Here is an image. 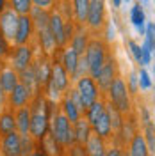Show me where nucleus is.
Returning <instances> with one entry per match:
<instances>
[{"label":"nucleus","mask_w":155,"mask_h":156,"mask_svg":"<svg viewBox=\"0 0 155 156\" xmlns=\"http://www.w3.org/2000/svg\"><path fill=\"white\" fill-rule=\"evenodd\" d=\"M50 133L64 149H70L75 144V128H73V122L64 115V112L61 110L59 105H54V108H52Z\"/></svg>","instance_id":"obj_1"},{"label":"nucleus","mask_w":155,"mask_h":156,"mask_svg":"<svg viewBox=\"0 0 155 156\" xmlns=\"http://www.w3.org/2000/svg\"><path fill=\"white\" fill-rule=\"evenodd\" d=\"M109 53H111L109 46L100 36L89 37V43H87V48H86V58H87V64H89V75L93 78H96V75L100 73V69L105 64Z\"/></svg>","instance_id":"obj_2"},{"label":"nucleus","mask_w":155,"mask_h":156,"mask_svg":"<svg viewBox=\"0 0 155 156\" xmlns=\"http://www.w3.org/2000/svg\"><path fill=\"white\" fill-rule=\"evenodd\" d=\"M107 99L114 105V107L123 112V114H130L132 112V99H130V90L127 87L125 80L118 75L112 82V85L107 90Z\"/></svg>","instance_id":"obj_3"},{"label":"nucleus","mask_w":155,"mask_h":156,"mask_svg":"<svg viewBox=\"0 0 155 156\" xmlns=\"http://www.w3.org/2000/svg\"><path fill=\"white\" fill-rule=\"evenodd\" d=\"M105 27H107L105 0H91L87 20H86V29L93 36H102V32H104Z\"/></svg>","instance_id":"obj_4"},{"label":"nucleus","mask_w":155,"mask_h":156,"mask_svg":"<svg viewBox=\"0 0 155 156\" xmlns=\"http://www.w3.org/2000/svg\"><path fill=\"white\" fill-rule=\"evenodd\" d=\"M73 85L77 87V90H78V94H80V98H82V103H84L86 110H87V107H91L98 98L104 94V92L100 90V87H98L96 80L91 76V75L80 76L78 80L73 82Z\"/></svg>","instance_id":"obj_5"},{"label":"nucleus","mask_w":155,"mask_h":156,"mask_svg":"<svg viewBox=\"0 0 155 156\" xmlns=\"http://www.w3.org/2000/svg\"><path fill=\"white\" fill-rule=\"evenodd\" d=\"M32 68H34V73H36V78H38L41 92H45L47 87H48L50 76H52V60H50V55L41 51L38 57H34Z\"/></svg>","instance_id":"obj_6"},{"label":"nucleus","mask_w":155,"mask_h":156,"mask_svg":"<svg viewBox=\"0 0 155 156\" xmlns=\"http://www.w3.org/2000/svg\"><path fill=\"white\" fill-rule=\"evenodd\" d=\"M11 66L16 69V71H23V69L32 64L34 60V48L30 46V43L27 44H14V48L9 55Z\"/></svg>","instance_id":"obj_7"},{"label":"nucleus","mask_w":155,"mask_h":156,"mask_svg":"<svg viewBox=\"0 0 155 156\" xmlns=\"http://www.w3.org/2000/svg\"><path fill=\"white\" fill-rule=\"evenodd\" d=\"M118 76V64H116V58H114V55L112 53H109V57H107L105 64L102 66V69H100V73L96 75V83L98 87H100V90L104 92V94H107V90H109V87L112 85V82H114V78Z\"/></svg>","instance_id":"obj_8"},{"label":"nucleus","mask_w":155,"mask_h":156,"mask_svg":"<svg viewBox=\"0 0 155 156\" xmlns=\"http://www.w3.org/2000/svg\"><path fill=\"white\" fill-rule=\"evenodd\" d=\"M18 20H20V14L11 5H6V9L0 12V32L9 39L13 44H14L16 29H18Z\"/></svg>","instance_id":"obj_9"},{"label":"nucleus","mask_w":155,"mask_h":156,"mask_svg":"<svg viewBox=\"0 0 155 156\" xmlns=\"http://www.w3.org/2000/svg\"><path fill=\"white\" fill-rule=\"evenodd\" d=\"M34 36H36V30H34V21L30 18V14H20L14 44H27L32 41Z\"/></svg>","instance_id":"obj_10"},{"label":"nucleus","mask_w":155,"mask_h":156,"mask_svg":"<svg viewBox=\"0 0 155 156\" xmlns=\"http://www.w3.org/2000/svg\"><path fill=\"white\" fill-rule=\"evenodd\" d=\"M30 101H32V94H30L29 89L25 87L21 82L7 94V105L11 108H14V110L21 108V107H27Z\"/></svg>","instance_id":"obj_11"},{"label":"nucleus","mask_w":155,"mask_h":156,"mask_svg":"<svg viewBox=\"0 0 155 156\" xmlns=\"http://www.w3.org/2000/svg\"><path fill=\"white\" fill-rule=\"evenodd\" d=\"M20 142H21V135L18 131H11L6 133L0 138V149H2V154L6 156H18L20 154Z\"/></svg>","instance_id":"obj_12"},{"label":"nucleus","mask_w":155,"mask_h":156,"mask_svg":"<svg viewBox=\"0 0 155 156\" xmlns=\"http://www.w3.org/2000/svg\"><path fill=\"white\" fill-rule=\"evenodd\" d=\"M87 43H89V30L86 27H82V25H75V34L70 41V46L75 50L78 55H84Z\"/></svg>","instance_id":"obj_13"},{"label":"nucleus","mask_w":155,"mask_h":156,"mask_svg":"<svg viewBox=\"0 0 155 156\" xmlns=\"http://www.w3.org/2000/svg\"><path fill=\"white\" fill-rule=\"evenodd\" d=\"M20 83V73L13 66H6L0 69V85L4 87V90L9 94L13 89Z\"/></svg>","instance_id":"obj_14"},{"label":"nucleus","mask_w":155,"mask_h":156,"mask_svg":"<svg viewBox=\"0 0 155 156\" xmlns=\"http://www.w3.org/2000/svg\"><path fill=\"white\" fill-rule=\"evenodd\" d=\"M89 4L91 0H71V16L75 25L86 27L87 12H89Z\"/></svg>","instance_id":"obj_15"},{"label":"nucleus","mask_w":155,"mask_h":156,"mask_svg":"<svg viewBox=\"0 0 155 156\" xmlns=\"http://www.w3.org/2000/svg\"><path fill=\"white\" fill-rule=\"evenodd\" d=\"M93 131L98 133V135L102 136L105 142H109L112 136H114V129H112V124H111V117H109V112H104L102 117L98 119L96 122L93 124Z\"/></svg>","instance_id":"obj_16"},{"label":"nucleus","mask_w":155,"mask_h":156,"mask_svg":"<svg viewBox=\"0 0 155 156\" xmlns=\"http://www.w3.org/2000/svg\"><path fill=\"white\" fill-rule=\"evenodd\" d=\"M73 128H75V144L86 146L87 138L93 133V126L89 124V121L86 119V115H82L78 121H75L73 122Z\"/></svg>","instance_id":"obj_17"},{"label":"nucleus","mask_w":155,"mask_h":156,"mask_svg":"<svg viewBox=\"0 0 155 156\" xmlns=\"http://www.w3.org/2000/svg\"><path fill=\"white\" fill-rule=\"evenodd\" d=\"M20 82L25 85V87L29 89V92L32 94V98L39 94L41 92V89H39V83H38V78H36V73H34V68H32V64L27 66V68L23 69V71H20Z\"/></svg>","instance_id":"obj_18"},{"label":"nucleus","mask_w":155,"mask_h":156,"mask_svg":"<svg viewBox=\"0 0 155 156\" xmlns=\"http://www.w3.org/2000/svg\"><path fill=\"white\" fill-rule=\"evenodd\" d=\"M14 117H16V131L21 133V135L30 133V103L27 107L16 108Z\"/></svg>","instance_id":"obj_19"},{"label":"nucleus","mask_w":155,"mask_h":156,"mask_svg":"<svg viewBox=\"0 0 155 156\" xmlns=\"http://www.w3.org/2000/svg\"><path fill=\"white\" fill-rule=\"evenodd\" d=\"M105 149H107V142L98 133L93 131L91 136L87 138V142H86V153L91 156H104L107 153Z\"/></svg>","instance_id":"obj_20"},{"label":"nucleus","mask_w":155,"mask_h":156,"mask_svg":"<svg viewBox=\"0 0 155 156\" xmlns=\"http://www.w3.org/2000/svg\"><path fill=\"white\" fill-rule=\"evenodd\" d=\"M150 153V147L146 144L145 133H139L137 131L136 135L132 136V140L128 142V154L132 156H146Z\"/></svg>","instance_id":"obj_21"},{"label":"nucleus","mask_w":155,"mask_h":156,"mask_svg":"<svg viewBox=\"0 0 155 156\" xmlns=\"http://www.w3.org/2000/svg\"><path fill=\"white\" fill-rule=\"evenodd\" d=\"M59 57H61V62H62V66L66 68V71L70 73V76H73V73H75V69H77V64H78V55L75 50L71 48V46H66V48H62V51L59 53Z\"/></svg>","instance_id":"obj_22"},{"label":"nucleus","mask_w":155,"mask_h":156,"mask_svg":"<svg viewBox=\"0 0 155 156\" xmlns=\"http://www.w3.org/2000/svg\"><path fill=\"white\" fill-rule=\"evenodd\" d=\"M16 129V117H14V108H11L9 105H6L2 114H0V131L2 135L11 133Z\"/></svg>","instance_id":"obj_23"},{"label":"nucleus","mask_w":155,"mask_h":156,"mask_svg":"<svg viewBox=\"0 0 155 156\" xmlns=\"http://www.w3.org/2000/svg\"><path fill=\"white\" fill-rule=\"evenodd\" d=\"M59 107H61V110L64 112V115L68 117L71 122L78 121L80 117L84 115V114L80 112V108H78L77 105H75V103H73V101H71L68 96H66V94H64V98H62V101H61V105H59Z\"/></svg>","instance_id":"obj_24"},{"label":"nucleus","mask_w":155,"mask_h":156,"mask_svg":"<svg viewBox=\"0 0 155 156\" xmlns=\"http://www.w3.org/2000/svg\"><path fill=\"white\" fill-rule=\"evenodd\" d=\"M130 20H132V23H134V27L137 29L139 34H145L146 29H145V12H143V7H141V4L137 2L132 5V11H130Z\"/></svg>","instance_id":"obj_25"},{"label":"nucleus","mask_w":155,"mask_h":156,"mask_svg":"<svg viewBox=\"0 0 155 156\" xmlns=\"http://www.w3.org/2000/svg\"><path fill=\"white\" fill-rule=\"evenodd\" d=\"M21 135V133H20ZM38 149V140L34 136L27 133V135H21V142H20V154H34Z\"/></svg>","instance_id":"obj_26"},{"label":"nucleus","mask_w":155,"mask_h":156,"mask_svg":"<svg viewBox=\"0 0 155 156\" xmlns=\"http://www.w3.org/2000/svg\"><path fill=\"white\" fill-rule=\"evenodd\" d=\"M9 5L16 11L18 14H30L32 11V0H9Z\"/></svg>","instance_id":"obj_27"},{"label":"nucleus","mask_w":155,"mask_h":156,"mask_svg":"<svg viewBox=\"0 0 155 156\" xmlns=\"http://www.w3.org/2000/svg\"><path fill=\"white\" fill-rule=\"evenodd\" d=\"M86 75H89V64H87L86 53H84V55H80V57H78V64H77V69H75L73 76H71V82L78 80L80 76H86Z\"/></svg>","instance_id":"obj_28"},{"label":"nucleus","mask_w":155,"mask_h":156,"mask_svg":"<svg viewBox=\"0 0 155 156\" xmlns=\"http://www.w3.org/2000/svg\"><path fill=\"white\" fill-rule=\"evenodd\" d=\"M145 138H146V144L150 147V151H155V124L152 122H146L145 124Z\"/></svg>","instance_id":"obj_29"},{"label":"nucleus","mask_w":155,"mask_h":156,"mask_svg":"<svg viewBox=\"0 0 155 156\" xmlns=\"http://www.w3.org/2000/svg\"><path fill=\"white\" fill-rule=\"evenodd\" d=\"M11 44L13 43L0 32V58H7L11 55V51H13L11 50Z\"/></svg>","instance_id":"obj_30"},{"label":"nucleus","mask_w":155,"mask_h":156,"mask_svg":"<svg viewBox=\"0 0 155 156\" xmlns=\"http://www.w3.org/2000/svg\"><path fill=\"white\" fill-rule=\"evenodd\" d=\"M128 48H130V53L134 55L136 62L141 66V53H143V46H139L136 41H128Z\"/></svg>","instance_id":"obj_31"},{"label":"nucleus","mask_w":155,"mask_h":156,"mask_svg":"<svg viewBox=\"0 0 155 156\" xmlns=\"http://www.w3.org/2000/svg\"><path fill=\"white\" fill-rule=\"evenodd\" d=\"M32 5L34 7H41V9L52 11L57 5V0H32Z\"/></svg>","instance_id":"obj_32"},{"label":"nucleus","mask_w":155,"mask_h":156,"mask_svg":"<svg viewBox=\"0 0 155 156\" xmlns=\"http://www.w3.org/2000/svg\"><path fill=\"white\" fill-rule=\"evenodd\" d=\"M139 87H141V89H150V87H152L150 75L146 73L145 69H141V71H139Z\"/></svg>","instance_id":"obj_33"},{"label":"nucleus","mask_w":155,"mask_h":156,"mask_svg":"<svg viewBox=\"0 0 155 156\" xmlns=\"http://www.w3.org/2000/svg\"><path fill=\"white\" fill-rule=\"evenodd\" d=\"M137 85H139V76L136 73H130V78H128V90H130V94H136Z\"/></svg>","instance_id":"obj_34"},{"label":"nucleus","mask_w":155,"mask_h":156,"mask_svg":"<svg viewBox=\"0 0 155 156\" xmlns=\"http://www.w3.org/2000/svg\"><path fill=\"white\" fill-rule=\"evenodd\" d=\"M0 105H2V107H6V105H7V92L4 90L2 85H0Z\"/></svg>","instance_id":"obj_35"},{"label":"nucleus","mask_w":155,"mask_h":156,"mask_svg":"<svg viewBox=\"0 0 155 156\" xmlns=\"http://www.w3.org/2000/svg\"><path fill=\"white\" fill-rule=\"evenodd\" d=\"M6 5H7V4H6V0H0V12L6 9Z\"/></svg>","instance_id":"obj_36"},{"label":"nucleus","mask_w":155,"mask_h":156,"mask_svg":"<svg viewBox=\"0 0 155 156\" xmlns=\"http://www.w3.org/2000/svg\"><path fill=\"white\" fill-rule=\"evenodd\" d=\"M112 4H114V7H119L121 5V0H112Z\"/></svg>","instance_id":"obj_37"},{"label":"nucleus","mask_w":155,"mask_h":156,"mask_svg":"<svg viewBox=\"0 0 155 156\" xmlns=\"http://www.w3.org/2000/svg\"><path fill=\"white\" fill-rule=\"evenodd\" d=\"M2 110H4V107H2V105H0V114H2Z\"/></svg>","instance_id":"obj_38"},{"label":"nucleus","mask_w":155,"mask_h":156,"mask_svg":"<svg viewBox=\"0 0 155 156\" xmlns=\"http://www.w3.org/2000/svg\"><path fill=\"white\" fill-rule=\"evenodd\" d=\"M141 2H148V0H141Z\"/></svg>","instance_id":"obj_39"},{"label":"nucleus","mask_w":155,"mask_h":156,"mask_svg":"<svg viewBox=\"0 0 155 156\" xmlns=\"http://www.w3.org/2000/svg\"><path fill=\"white\" fill-rule=\"evenodd\" d=\"M0 138H2V131H0Z\"/></svg>","instance_id":"obj_40"},{"label":"nucleus","mask_w":155,"mask_h":156,"mask_svg":"<svg viewBox=\"0 0 155 156\" xmlns=\"http://www.w3.org/2000/svg\"><path fill=\"white\" fill-rule=\"evenodd\" d=\"M153 71H155V64H153Z\"/></svg>","instance_id":"obj_41"},{"label":"nucleus","mask_w":155,"mask_h":156,"mask_svg":"<svg viewBox=\"0 0 155 156\" xmlns=\"http://www.w3.org/2000/svg\"><path fill=\"white\" fill-rule=\"evenodd\" d=\"M0 154H2V149H0Z\"/></svg>","instance_id":"obj_42"},{"label":"nucleus","mask_w":155,"mask_h":156,"mask_svg":"<svg viewBox=\"0 0 155 156\" xmlns=\"http://www.w3.org/2000/svg\"><path fill=\"white\" fill-rule=\"evenodd\" d=\"M125 2H128V0H125Z\"/></svg>","instance_id":"obj_43"}]
</instances>
